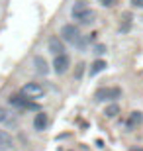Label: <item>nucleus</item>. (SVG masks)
I'll return each mask as SVG.
<instances>
[{
    "mask_svg": "<svg viewBox=\"0 0 143 151\" xmlns=\"http://www.w3.org/2000/svg\"><path fill=\"white\" fill-rule=\"evenodd\" d=\"M121 96V88L118 86H104L94 92V100L96 102H106V100H118Z\"/></svg>",
    "mask_w": 143,
    "mask_h": 151,
    "instance_id": "nucleus-1",
    "label": "nucleus"
},
{
    "mask_svg": "<svg viewBox=\"0 0 143 151\" xmlns=\"http://www.w3.org/2000/svg\"><path fill=\"white\" fill-rule=\"evenodd\" d=\"M20 92L26 94L29 100H37V98H41L45 94V88H43V84H39V83H26Z\"/></svg>",
    "mask_w": 143,
    "mask_h": 151,
    "instance_id": "nucleus-2",
    "label": "nucleus"
},
{
    "mask_svg": "<svg viewBox=\"0 0 143 151\" xmlns=\"http://www.w3.org/2000/svg\"><path fill=\"white\" fill-rule=\"evenodd\" d=\"M61 37L65 39V41H69V43H77L78 39H80V29L75 24H65L61 28Z\"/></svg>",
    "mask_w": 143,
    "mask_h": 151,
    "instance_id": "nucleus-3",
    "label": "nucleus"
},
{
    "mask_svg": "<svg viewBox=\"0 0 143 151\" xmlns=\"http://www.w3.org/2000/svg\"><path fill=\"white\" fill-rule=\"evenodd\" d=\"M53 67H55V73H57V75H63V73H67V69L71 67V59H69V55H67V53H61V55H55Z\"/></svg>",
    "mask_w": 143,
    "mask_h": 151,
    "instance_id": "nucleus-4",
    "label": "nucleus"
},
{
    "mask_svg": "<svg viewBox=\"0 0 143 151\" xmlns=\"http://www.w3.org/2000/svg\"><path fill=\"white\" fill-rule=\"evenodd\" d=\"M47 49H49L53 55H61V53H65V39L57 37V35H51L49 41H47Z\"/></svg>",
    "mask_w": 143,
    "mask_h": 151,
    "instance_id": "nucleus-5",
    "label": "nucleus"
},
{
    "mask_svg": "<svg viewBox=\"0 0 143 151\" xmlns=\"http://www.w3.org/2000/svg\"><path fill=\"white\" fill-rule=\"evenodd\" d=\"M8 102H10L12 106H18V108H26L28 106V102H29V98L26 94H10V98H8Z\"/></svg>",
    "mask_w": 143,
    "mask_h": 151,
    "instance_id": "nucleus-6",
    "label": "nucleus"
},
{
    "mask_svg": "<svg viewBox=\"0 0 143 151\" xmlns=\"http://www.w3.org/2000/svg\"><path fill=\"white\" fill-rule=\"evenodd\" d=\"M47 114L45 112H37L35 114V118H33V128L37 129V132H43L45 128H47Z\"/></svg>",
    "mask_w": 143,
    "mask_h": 151,
    "instance_id": "nucleus-7",
    "label": "nucleus"
},
{
    "mask_svg": "<svg viewBox=\"0 0 143 151\" xmlns=\"http://www.w3.org/2000/svg\"><path fill=\"white\" fill-rule=\"evenodd\" d=\"M33 65H35V71H37L39 75H47L49 73V65H47V61H45L41 55H37L35 59H33Z\"/></svg>",
    "mask_w": 143,
    "mask_h": 151,
    "instance_id": "nucleus-8",
    "label": "nucleus"
},
{
    "mask_svg": "<svg viewBox=\"0 0 143 151\" xmlns=\"http://www.w3.org/2000/svg\"><path fill=\"white\" fill-rule=\"evenodd\" d=\"M106 67H108V65H106L104 59H96V61H94L92 65H90V71H88V75H90V77H96V75L102 73V71H104Z\"/></svg>",
    "mask_w": 143,
    "mask_h": 151,
    "instance_id": "nucleus-9",
    "label": "nucleus"
},
{
    "mask_svg": "<svg viewBox=\"0 0 143 151\" xmlns=\"http://www.w3.org/2000/svg\"><path fill=\"white\" fill-rule=\"evenodd\" d=\"M143 122V114L141 112H132L129 114V118H127V129H133L135 126H139V124Z\"/></svg>",
    "mask_w": 143,
    "mask_h": 151,
    "instance_id": "nucleus-10",
    "label": "nucleus"
},
{
    "mask_svg": "<svg viewBox=\"0 0 143 151\" xmlns=\"http://www.w3.org/2000/svg\"><path fill=\"white\" fill-rule=\"evenodd\" d=\"M12 145H14L12 137H10L8 134H6L4 129H0V149H10Z\"/></svg>",
    "mask_w": 143,
    "mask_h": 151,
    "instance_id": "nucleus-11",
    "label": "nucleus"
},
{
    "mask_svg": "<svg viewBox=\"0 0 143 151\" xmlns=\"http://www.w3.org/2000/svg\"><path fill=\"white\" fill-rule=\"evenodd\" d=\"M94 16H96V14H94L90 8H86V10H84L83 14L77 18V20H78L80 24H92V22H94Z\"/></svg>",
    "mask_w": 143,
    "mask_h": 151,
    "instance_id": "nucleus-12",
    "label": "nucleus"
},
{
    "mask_svg": "<svg viewBox=\"0 0 143 151\" xmlns=\"http://www.w3.org/2000/svg\"><path fill=\"white\" fill-rule=\"evenodd\" d=\"M86 8H88V6H86V4H84L83 0H78L77 4L73 6V10H71V14H73V18H75V20H77V18H78V16H80V14H83V12H84V10H86Z\"/></svg>",
    "mask_w": 143,
    "mask_h": 151,
    "instance_id": "nucleus-13",
    "label": "nucleus"
},
{
    "mask_svg": "<svg viewBox=\"0 0 143 151\" xmlns=\"http://www.w3.org/2000/svg\"><path fill=\"white\" fill-rule=\"evenodd\" d=\"M104 114H106V118H116L120 114V106L118 104H110V106H106Z\"/></svg>",
    "mask_w": 143,
    "mask_h": 151,
    "instance_id": "nucleus-14",
    "label": "nucleus"
},
{
    "mask_svg": "<svg viewBox=\"0 0 143 151\" xmlns=\"http://www.w3.org/2000/svg\"><path fill=\"white\" fill-rule=\"evenodd\" d=\"M84 67H86V65H84V63H78V65H77V71H75V78H77V81H80V78H83Z\"/></svg>",
    "mask_w": 143,
    "mask_h": 151,
    "instance_id": "nucleus-15",
    "label": "nucleus"
},
{
    "mask_svg": "<svg viewBox=\"0 0 143 151\" xmlns=\"http://www.w3.org/2000/svg\"><path fill=\"white\" fill-rule=\"evenodd\" d=\"M8 118H10L8 110H6V108H0V124H2V122H8Z\"/></svg>",
    "mask_w": 143,
    "mask_h": 151,
    "instance_id": "nucleus-16",
    "label": "nucleus"
},
{
    "mask_svg": "<svg viewBox=\"0 0 143 151\" xmlns=\"http://www.w3.org/2000/svg\"><path fill=\"white\" fill-rule=\"evenodd\" d=\"M94 53H96V55H104L106 53V45H96V47H94Z\"/></svg>",
    "mask_w": 143,
    "mask_h": 151,
    "instance_id": "nucleus-17",
    "label": "nucleus"
},
{
    "mask_svg": "<svg viewBox=\"0 0 143 151\" xmlns=\"http://www.w3.org/2000/svg\"><path fill=\"white\" fill-rule=\"evenodd\" d=\"M133 8H143V0H129Z\"/></svg>",
    "mask_w": 143,
    "mask_h": 151,
    "instance_id": "nucleus-18",
    "label": "nucleus"
},
{
    "mask_svg": "<svg viewBox=\"0 0 143 151\" xmlns=\"http://www.w3.org/2000/svg\"><path fill=\"white\" fill-rule=\"evenodd\" d=\"M102 4L110 8V6H114V4H116V0H102Z\"/></svg>",
    "mask_w": 143,
    "mask_h": 151,
    "instance_id": "nucleus-19",
    "label": "nucleus"
},
{
    "mask_svg": "<svg viewBox=\"0 0 143 151\" xmlns=\"http://www.w3.org/2000/svg\"><path fill=\"white\" fill-rule=\"evenodd\" d=\"M129 151H143V149H135V147H133V149H129Z\"/></svg>",
    "mask_w": 143,
    "mask_h": 151,
    "instance_id": "nucleus-20",
    "label": "nucleus"
}]
</instances>
